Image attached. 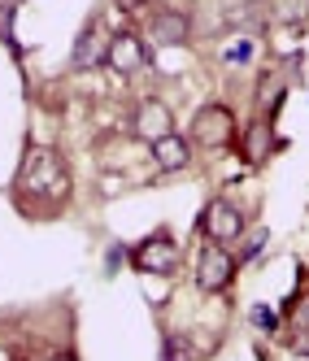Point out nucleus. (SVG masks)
Returning <instances> with one entry per match:
<instances>
[{
    "mask_svg": "<svg viewBox=\"0 0 309 361\" xmlns=\"http://www.w3.org/2000/svg\"><path fill=\"white\" fill-rule=\"evenodd\" d=\"M248 57H253V39H240V44L226 48V66H244Z\"/></svg>",
    "mask_w": 309,
    "mask_h": 361,
    "instance_id": "f3484780",
    "label": "nucleus"
},
{
    "mask_svg": "<svg viewBox=\"0 0 309 361\" xmlns=\"http://www.w3.org/2000/svg\"><path fill=\"white\" fill-rule=\"evenodd\" d=\"M114 5H118L122 13H144V9H148V0H114Z\"/></svg>",
    "mask_w": 309,
    "mask_h": 361,
    "instance_id": "6ab92c4d",
    "label": "nucleus"
},
{
    "mask_svg": "<svg viewBox=\"0 0 309 361\" xmlns=\"http://www.w3.org/2000/svg\"><path fill=\"white\" fill-rule=\"evenodd\" d=\"M240 240H244V235H240ZM266 240H270V235H266V226H253V231H248V240L240 244V262H253V257L266 248Z\"/></svg>",
    "mask_w": 309,
    "mask_h": 361,
    "instance_id": "4468645a",
    "label": "nucleus"
},
{
    "mask_svg": "<svg viewBox=\"0 0 309 361\" xmlns=\"http://www.w3.org/2000/svg\"><path fill=\"white\" fill-rule=\"evenodd\" d=\"M109 53V35H105V22L87 18V27L74 39V53H70V70H92V66H105Z\"/></svg>",
    "mask_w": 309,
    "mask_h": 361,
    "instance_id": "0eeeda50",
    "label": "nucleus"
},
{
    "mask_svg": "<svg viewBox=\"0 0 309 361\" xmlns=\"http://www.w3.org/2000/svg\"><path fill=\"white\" fill-rule=\"evenodd\" d=\"M9 5H18V0H9Z\"/></svg>",
    "mask_w": 309,
    "mask_h": 361,
    "instance_id": "4be33fe9",
    "label": "nucleus"
},
{
    "mask_svg": "<svg viewBox=\"0 0 309 361\" xmlns=\"http://www.w3.org/2000/svg\"><path fill=\"white\" fill-rule=\"evenodd\" d=\"M131 266L140 274H157V279H170L178 270V240L170 231H152L148 240H140L131 248Z\"/></svg>",
    "mask_w": 309,
    "mask_h": 361,
    "instance_id": "20e7f679",
    "label": "nucleus"
},
{
    "mask_svg": "<svg viewBox=\"0 0 309 361\" xmlns=\"http://www.w3.org/2000/svg\"><path fill=\"white\" fill-rule=\"evenodd\" d=\"M274 148H279V135H274V126L270 118H257L253 126H244V140H240V157L248 166H266L274 157Z\"/></svg>",
    "mask_w": 309,
    "mask_h": 361,
    "instance_id": "9d476101",
    "label": "nucleus"
},
{
    "mask_svg": "<svg viewBox=\"0 0 309 361\" xmlns=\"http://www.w3.org/2000/svg\"><path fill=\"white\" fill-rule=\"evenodd\" d=\"M13 192L22 200L35 196L44 204H53V209H61L70 200V170L53 148H27V157L18 166V178H13Z\"/></svg>",
    "mask_w": 309,
    "mask_h": 361,
    "instance_id": "f257e3e1",
    "label": "nucleus"
},
{
    "mask_svg": "<svg viewBox=\"0 0 309 361\" xmlns=\"http://www.w3.org/2000/svg\"><path fill=\"white\" fill-rule=\"evenodd\" d=\"M200 235L210 244H236L244 235V209L231 204L226 196H214L200 214Z\"/></svg>",
    "mask_w": 309,
    "mask_h": 361,
    "instance_id": "39448f33",
    "label": "nucleus"
},
{
    "mask_svg": "<svg viewBox=\"0 0 309 361\" xmlns=\"http://www.w3.org/2000/svg\"><path fill=\"white\" fill-rule=\"evenodd\" d=\"M148 39L152 44H188L192 39V22L188 13H178L170 5H157L148 13Z\"/></svg>",
    "mask_w": 309,
    "mask_h": 361,
    "instance_id": "1a4fd4ad",
    "label": "nucleus"
},
{
    "mask_svg": "<svg viewBox=\"0 0 309 361\" xmlns=\"http://www.w3.org/2000/svg\"><path fill=\"white\" fill-rule=\"evenodd\" d=\"M292 331H301V335H309V296H301L296 305H292Z\"/></svg>",
    "mask_w": 309,
    "mask_h": 361,
    "instance_id": "dca6fc26",
    "label": "nucleus"
},
{
    "mask_svg": "<svg viewBox=\"0 0 309 361\" xmlns=\"http://www.w3.org/2000/svg\"><path fill=\"white\" fill-rule=\"evenodd\" d=\"M122 257H126V248H122V244H114V248H109V262H105V274H114V270L122 266Z\"/></svg>",
    "mask_w": 309,
    "mask_h": 361,
    "instance_id": "a211bd4d",
    "label": "nucleus"
},
{
    "mask_svg": "<svg viewBox=\"0 0 309 361\" xmlns=\"http://www.w3.org/2000/svg\"><path fill=\"white\" fill-rule=\"evenodd\" d=\"M48 361H74L70 353H53V357H48Z\"/></svg>",
    "mask_w": 309,
    "mask_h": 361,
    "instance_id": "aec40b11",
    "label": "nucleus"
},
{
    "mask_svg": "<svg viewBox=\"0 0 309 361\" xmlns=\"http://www.w3.org/2000/svg\"><path fill=\"white\" fill-rule=\"evenodd\" d=\"M162 361H196V348L188 335H166L162 340Z\"/></svg>",
    "mask_w": 309,
    "mask_h": 361,
    "instance_id": "ddd939ff",
    "label": "nucleus"
},
{
    "mask_svg": "<svg viewBox=\"0 0 309 361\" xmlns=\"http://www.w3.org/2000/svg\"><path fill=\"white\" fill-rule=\"evenodd\" d=\"M236 270H240V257L226 252V244H210V240L200 244V257H196V288L200 292H210V296L226 292L236 283Z\"/></svg>",
    "mask_w": 309,
    "mask_h": 361,
    "instance_id": "7ed1b4c3",
    "label": "nucleus"
},
{
    "mask_svg": "<svg viewBox=\"0 0 309 361\" xmlns=\"http://www.w3.org/2000/svg\"><path fill=\"white\" fill-rule=\"evenodd\" d=\"M226 5H240V0H226Z\"/></svg>",
    "mask_w": 309,
    "mask_h": 361,
    "instance_id": "412c9836",
    "label": "nucleus"
},
{
    "mask_svg": "<svg viewBox=\"0 0 309 361\" xmlns=\"http://www.w3.org/2000/svg\"><path fill=\"white\" fill-rule=\"evenodd\" d=\"M236 135H240V122H236V114H231L226 105H218V100H210V105L196 109L192 131H188V140L196 148H210V152L231 148V144H236Z\"/></svg>",
    "mask_w": 309,
    "mask_h": 361,
    "instance_id": "f03ea898",
    "label": "nucleus"
},
{
    "mask_svg": "<svg viewBox=\"0 0 309 361\" xmlns=\"http://www.w3.org/2000/svg\"><path fill=\"white\" fill-rule=\"evenodd\" d=\"M248 318L262 326V331H279V314H274L270 305H253V314H248Z\"/></svg>",
    "mask_w": 309,
    "mask_h": 361,
    "instance_id": "2eb2a0df",
    "label": "nucleus"
},
{
    "mask_svg": "<svg viewBox=\"0 0 309 361\" xmlns=\"http://www.w3.org/2000/svg\"><path fill=\"white\" fill-rule=\"evenodd\" d=\"M170 131H174L170 105H166V100H157V96H144L140 105H135V135H144L148 144H157V140L170 135Z\"/></svg>",
    "mask_w": 309,
    "mask_h": 361,
    "instance_id": "6e6552de",
    "label": "nucleus"
},
{
    "mask_svg": "<svg viewBox=\"0 0 309 361\" xmlns=\"http://www.w3.org/2000/svg\"><path fill=\"white\" fill-rule=\"evenodd\" d=\"M152 161H157L162 170H170V174L188 170V166H192V140H188V135H178V131L162 135L157 144H152Z\"/></svg>",
    "mask_w": 309,
    "mask_h": 361,
    "instance_id": "9b49d317",
    "label": "nucleus"
},
{
    "mask_svg": "<svg viewBox=\"0 0 309 361\" xmlns=\"http://www.w3.org/2000/svg\"><path fill=\"white\" fill-rule=\"evenodd\" d=\"M105 66L122 79H131V74L148 70L152 66V53H148V39L140 31H114L109 35V53H105Z\"/></svg>",
    "mask_w": 309,
    "mask_h": 361,
    "instance_id": "423d86ee",
    "label": "nucleus"
},
{
    "mask_svg": "<svg viewBox=\"0 0 309 361\" xmlns=\"http://www.w3.org/2000/svg\"><path fill=\"white\" fill-rule=\"evenodd\" d=\"M270 22H279V27H305L309 0H270Z\"/></svg>",
    "mask_w": 309,
    "mask_h": 361,
    "instance_id": "f8f14e48",
    "label": "nucleus"
}]
</instances>
